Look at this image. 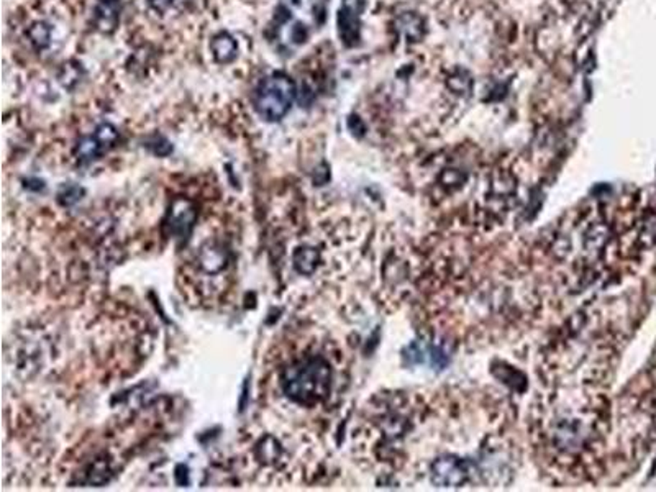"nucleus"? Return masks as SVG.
<instances>
[{"label":"nucleus","instance_id":"1","mask_svg":"<svg viewBox=\"0 0 656 492\" xmlns=\"http://www.w3.org/2000/svg\"><path fill=\"white\" fill-rule=\"evenodd\" d=\"M330 366L320 357L307 358L286 370L281 384L292 402L314 405L320 402L330 389Z\"/></svg>","mask_w":656,"mask_h":492},{"label":"nucleus","instance_id":"2","mask_svg":"<svg viewBox=\"0 0 656 492\" xmlns=\"http://www.w3.org/2000/svg\"><path fill=\"white\" fill-rule=\"evenodd\" d=\"M297 88L288 74L274 73L260 82L253 96V105L261 118L277 122L292 109Z\"/></svg>","mask_w":656,"mask_h":492},{"label":"nucleus","instance_id":"3","mask_svg":"<svg viewBox=\"0 0 656 492\" xmlns=\"http://www.w3.org/2000/svg\"><path fill=\"white\" fill-rule=\"evenodd\" d=\"M118 131L112 123H102L95 128L92 135L79 140L76 146V155L81 161H92L103 155L107 150L114 146L117 142Z\"/></svg>","mask_w":656,"mask_h":492},{"label":"nucleus","instance_id":"4","mask_svg":"<svg viewBox=\"0 0 656 492\" xmlns=\"http://www.w3.org/2000/svg\"><path fill=\"white\" fill-rule=\"evenodd\" d=\"M95 27L103 33H112L120 20V2L118 0H99L95 7Z\"/></svg>","mask_w":656,"mask_h":492},{"label":"nucleus","instance_id":"5","mask_svg":"<svg viewBox=\"0 0 656 492\" xmlns=\"http://www.w3.org/2000/svg\"><path fill=\"white\" fill-rule=\"evenodd\" d=\"M210 51L217 63L228 64L238 55V44H236L234 36L228 33H218L210 41Z\"/></svg>","mask_w":656,"mask_h":492},{"label":"nucleus","instance_id":"6","mask_svg":"<svg viewBox=\"0 0 656 492\" xmlns=\"http://www.w3.org/2000/svg\"><path fill=\"white\" fill-rule=\"evenodd\" d=\"M318 261V253L314 248H299L294 253V266L299 272L310 274L315 270Z\"/></svg>","mask_w":656,"mask_h":492},{"label":"nucleus","instance_id":"7","mask_svg":"<svg viewBox=\"0 0 656 492\" xmlns=\"http://www.w3.org/2000/svg\"><path fill=\"white\" fill-rule=\"evenodd\" d=\"M28 38H30L31 43L35 44V48L43 49L49 44V38H51V30H49V27L47 23H35L30 28V30H28Z\"/></svg>","mask_w":656,"mask_h":492},{"label":"nucleus","instance_id":"8","mask_svg":"<svg viewBox=\"0 0 656 492\" xmlns=\"http://www.w3.org/2000/svg\"><path fill=\"white\" fill-rule=\"evenodd\" d=\"M82 192H84V191H82L81 187L69 184V185H63V187H61V191H60V194H58V197H60V202L63 205H73V204H76L79 198H81Z\"/></svg>","mask_w":656,"mask_h":492},{"label":"nucleus","instance_id":"9","mask_svg":"<svg viewBox=\"0 0 656 492\" xmlns=\"http://www.w3.org/2000/svg\"><path fill=\"white\" fill-rule=\"evenodd\" d=\"M261 450V458L266 461H274L276 458H279L281 454V446L273 440V438H266V441H263V445L260 446Z\"/></svg>","mask_w":656,"mask_h":492},{"label":"nucleus","instance_id":"10","mask_svg":"<svg viewBox=\"0 0 656 492\" xmlns=\"http://www.w3.org/2000/svg\"><path fill=\"white\" fill-rule=\"evenodd\" d=\"M148 5L156 12H164L166 8L171 5L173 0H147Z\"/></svg>","mask_w":656,"mask_h":492}]
</instances>
